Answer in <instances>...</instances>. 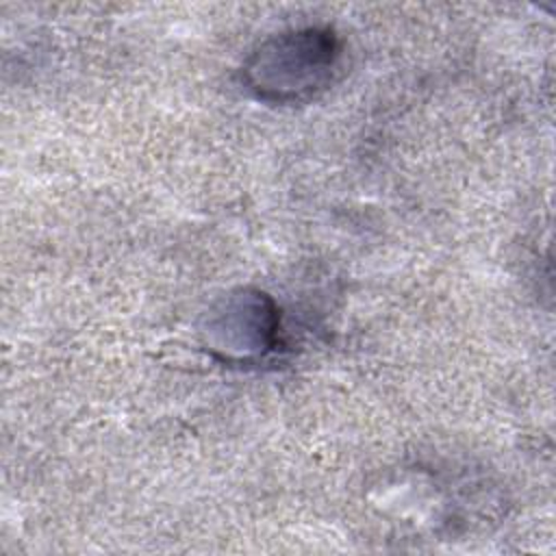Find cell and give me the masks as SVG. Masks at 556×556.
<instances>
[{"mask_svg":"<svg viewBox=\"0 0 556 556\" xmlns=\"http://www.w3.org/2000/svg\"><path fill=\"white\" fill-rule=\"evenodd\" d=\"M341 46L330 28L278 33L248 56L241 67L248 89L265 102H300L332 83Z\"/></svg>","mask_w":556,"mask_h":556,"instance_id":"1","label":"cell"},{"mask_svg":"<svg viewBox=\"0 0 556 556\" xmlns=\"http://www.w3.org/2000/svg\"><path fill=\"white\" fill-rule=\"evenodd\" d=\"M200 332L215 358L248 365L280 343V313L267 293L237 289L211 306Z\"/></svg>","mask_w":556,"mask_h":556,"instance_id":"2","label":"cell"}]
</instances>
